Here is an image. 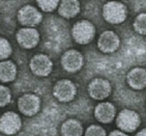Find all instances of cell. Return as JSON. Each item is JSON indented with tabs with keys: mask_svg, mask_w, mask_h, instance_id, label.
<instances>
[{
	"mask_svg": "<svg viewBox=\"0 0 146 136\" xmlns=\"http://www.w3.org/2000/svg\"><path fill=\"white\" fill-rule=\"evenodd\" d=\"M77 95V86L68 79L58 80L53 86L54 98L61 103H68L75 99Z\"/></svg>",
	"mask_w": 146,
	"mask_h": 136,
	"instance_id": "4",
	"label": "cell"
},
{
	"mask_svg": "<svg viewBox=\"0 0 146 136\" xmlns=\"http://www.w3.org/2000/svg\"><path fill=\"white\" fill-rule=\"evenodd\" d=\"M11 53H13V49H11V43L4 37H0V61L7 59L11 55Z\"/></svg>",
	"mask_w": 146,
	"mask_h": 136,
	"instance_id": "20",
	"label": "cell"
},
{
	"mask_svg": "<svg viewBox=\"0 0 146 136\" xmlns=\"http://www.w3.org/2000/svg\"><path fill=\"white\" fill-rule=\"evenodd\" d=\"M102 14L103 18L110 24H121L122 22L125 21L129 14L127 7L125 4H123L120 1H108L105 3L102 9Z\"/></svg>",
	"mask_w": 146,
	"mask_h": 136,
	"instance_id": "1",
	"label": "cell"
},
{
	"mask_svg": "<svg viewBox=\"0 0 146 136\" xmlns=\"http://www.w3.org/2000/svg\"><path fill=\"white\" fill-rule=\"evenodd\" d=\"M112 135H118V136H124V135H127V133H124L122 130H113L111 133H110V136H112Z\"/></svg>",
	"mask_w": 146,
	"mask_h": 136,
	"instance_id": "23",
	"label": "cell"
},
{
	"mask_svg": "<svg viewBox=\"0 0 146 136\" xmlns=\"http://www.w3.org/2000/svg\"><path fill=\"white\" fill-rule=\"evenodd\" d=\"M18 21L24 27H35L42 22V13L32 5H24L18 11Z\"/></svg>",
	"mask_w": 146,
	"mask_h": 136,
	"instance_id": "10",
	"label": "cell"
},
{
	"mask_svg": "<svg viewBox=\"0 0 146 136\" xmlns=\"http://www.w3.org/2000/svg\"><path fill=\"white\" fill-rule=\"evenodd\" d=\"M141 124L140 115L132 109H122L118 113L116 125L123 132H135Z\"/></svg>",
	"mask_w": 146,
	"mask_h": 136,
	"instance_id": "3",
	"label": "cell"
},
{
	"mask_svg": "<svg viewBox=\"0 0 146 136\" xmlns=\"http://www.w3.org/2000/svg\"><path fill=\"white\" fill-rule=\"evenodd\" d=\"M94 117L102 124H110L113 122L116 115L115 106L110 102H102L94 108Z\"/></svg>",
	"mask_w": 146,
	"mask_h": 136,
	"instance_id": "13",
	"label": "cell"
},
{
	"mask_svg": "<svg viewBox=\"0 0 146 136\" xmlns=\"http://www.w3.org/2000/svg\"><path fill=\"white\" fill-rule=\"evenodd\" d=\"M16 40L23 49H33L39 43V33L34 27H23L16 33Z\"/></svg>",
	"mask_w": 146,
	"mask_h": 136,
	"instance_id": "11",
	"label": "cell"
},
{
	"mask_svg": "<svg viewBox=\"0 0 146 136\" xmlns=\"http://www.w3.org/2000/svg\"><path fill=\"white\" fill-rule=\"evenodd\" d=\"M87 91L91 99L96 100V101H103L111 95L112 85L107 79L94 78L88 84Z\"/></svg>",
	"mask_w": 146,
	"mask_h": 136,
	"instance_id": "5",
	"label": "cell"
},
{
	"mask_svg": "<svg viewBox=\"0 0 146 136\" xmlns=\"http://www.w3.org/2000/svg\"><path fill=\"white\" fill-rule=\"evenodd\" d=\"M84 134L86 136H105L106 135V130L100 125H90L85 130Z\"/></svg>",
	"mask_w": 146,
	"mask_h": 136,
	"instance_id": "22",
	"label": "cell"
},
{
	"mask_svg": "<svg viewBox=\"0 0 146 136\" xmlns=\"http://www.w3.org/2000/svg\"><path fill=\"white\" fill-rule=\"evenodd\" d=\"M37 6L46 13H51L58 9L60 0H36Z\"/></svg>",
	"mask_w": 146,
	"mask_h": 136,
	"instance_id": "19",
	"label": "cell"
},
{
	"mask_svg": "<svg viewBox=\"0 0 146 136\" xmlns=\"http://www.w3.org/2000/svg\"><path fill=\"white\" fill-rule=\"evenodd\" d=\"M17 77V65L11 60L0 61V81L3 83L13 82Z\"/></svg>",
	"mask_w": 146,
	"mask_h": 136,
	"instance_id": "16",
	"label": "cell"
},
{
	"mask_svg": "<svg viewBox=\"0 0 146 136\" xmlns=\"http://www.w3.org/2000/svg\"><path fill=\"white\" fill-rule=\"evenodd\" d=\"M137 135L138 136H144V135H146V128H143L142 130H140L139 132H137Z\"/></svg>",
	"mask_w": 146,
	"mask_h": 136,
	"instance_id": "24",
	"label": "cell"
},
{
	"mask_svg": "<svg viewBox=\"0 0 146 136\" xmlns=\"http://www.w3.org/2000/svg\"><path fill=\"white\" fill-rule=\"evenodd\" d=\"M29 68L35 76L47 77L53 70V63L46 54H35L30 59Z\"/></svg>",
	"mask_w": 146,
	"mask_h": 136,
	"instance_id": "8",
	"label": "cell"
},
{
	"mask_svg": "<svg viewBox=\"0 0 146 136\" xmlns=\"http://www.w3.org/2000/svg\"><path fill=\"white\" fill-rule=\"evenodd\" d=\"M40 99L33 94H25L21 96L18 100V109L23 115L33 116L40 110Z\"/></svg>",
	"mask_w": 146,
	"mask_h": 136,
	"instance_id": "7",
	"label": "cell"
},
{
	"mask_svg": "<svg viewBox=\"0 0 146 136\" xmlns=\"http://www.w3.org/2000/svg\"><path fill=\"white\" fill-rule=\"evenodd\" d=\"M120 46V39L118 34L112 30H106L102 32L98 40V48L103 53H114Z\"/></svg>",
	"mask_w": 146,
	"mask_h": 136,
	"instance_id": "12",
	"label": "cell"
},
{
	"mask_svg": "<svg viewBox=\"0 0 146 136\" xmlns=\"http://www.w3.org/2000/svg\"><path fill=\"white\" fill-rule=\"evenodd\" d=\"M83 132L82 124L78 119H68L61 125V134L64 136H80Z\"/></svg>",
	"mask_w": 146,
	"mask_h": 136,
	"instance_id": "17",
	"label": "cell"
},
{
	"mask_svg": "<svg viewBox=\"0 0 146 136\" xmlns=\"http://www.w3.org/2000/svg\"><path fill=\"white\" fill-rule=\"evenodd\" d=\"M81 4L79 0H60L58 5V14L64 19L76 18L80 13Z\"/></svg>",
	"mask_w": 146,
	"mask_h": 136,
	"instance_id": "15",
	"label": "cell"
},
{
	"mask_svg": "<svg viewBox=\"0 0 146 136\" xmlns=\"http://www.w3.org/2000/svg\"><path fill=\"white\" fill-rule=\"evenodd\" d=\"M61 65L68 73H77L84 65V56L78 50L70 49L61 56Z\"/></svg>",
	"mask_w": 146,
	"mask_h": 136,
	"instance_id": "6",
	"label": "cell"
},
{
	"mask_svg": "<svg viewBox=\"0 0 146 136\" xmlns=\"http://www.w3.org/2000/svg\"><path fill=\"white\" fill-rule=\"evenodd\" d=\"M127 83L134 91H142L146 88V70L140 67L132 69L127 74Z\"/></svg>",
	"mask_w": 146,
	"mask_h": 136,
	"instance_id": "14",
	"label": "cell"
},
{
	"mask_svg": "<svg viewBox=\"0 0 146 136\" xmlns=\"http://www.w3.org/2000/svg\"><path fill=\"white\" fill-rule=\"evenodd\" d=\"M11 93L9 87L0 84V107H4L11 103Z\"/></svg>",
	"mask_w": 146,
	"mask_h": 136,
	"instance_id": "21",
	"label": "cell"
},
{
	"mask_svg": "<svg viewBox=\"0 0 146 136\" xmlns=\"http://www.w3.org/2000/svg\"><path fill=\"white\" fill-rule=\"evenodd\" d=\"M0 20H1V19H0Z\"/></svg>",
	"mask_w": 146,
	"mask_h": 136,
	"instance_id": "25",
	"label": "cell"
},
{
	"mask_svg": "<svg viewBox=\"0 0 146 136\" xmlns=\"http://www.w3.org/2000/svg\"><path fill=\"white\" fill-rule=\"evenodd\" d=\"M96 27L90 21L81 20L75 23L72 28V37L74 41L80 45H86L93 41L96 37Z\"/></svg>",
	"mask_w": 146,
	"mask_h": 136,
	"instance_id": "2",
	"label": "cell"
},
{
	"mask_svg": "<svg viewBox=\"0 0 146 136\" xmlns=\"http://www.w3.org/2000/svg\"><path fill=\"white\" fill-rule=\"evenodd\" d=\"M133 28L138 34L146 35V13H141L133 22Z\"/></svg>",
	"mask_w": 146,
	"mask_h": 136,
	"instance_id": "18",
	"label": "cell"
},
{
	"mask_svg": "<svg viewBox=\"0 0 146 136\" xmlns=\"http://www.w3.org/2000/svg\"><path fill=\"white\" fill-rule=\"evenodd\" d=\"M22 127V119L14 111H6L0 116V132L5 135L17 134Z\"/></svg>",
	"mask_w": 146,
	"mask_h": 136,
	"instance_id": "9",
	"label": "cell"
}]
</instances>
